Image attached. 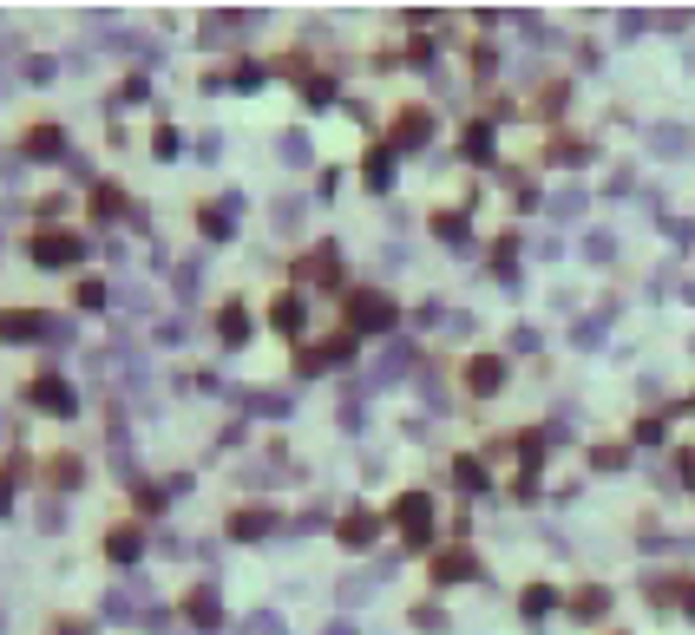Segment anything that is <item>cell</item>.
<instances>
[{
	"label": "cell",
	"instance_id": "cell-1",
	"mask_svg": "<svg viewBox=\"0 0 695 635\" xmlns=\"http://www.w3.org/2000/svg\"><path fill=\"white\" fill-rule=\"evenodd\" d=\"M426 131H433V119H426V112H401V119H394V144H401V151H413V144H426Z\"/></svg>",
	"mask_w": 695,
	"mask_h": 635
},
{
	"label": "cell",
	"instance_id": "cell-2",
	"mask_svg": "<svg viewBox=\"0 0 695 635\" xmlns=\"http://www.w3.org/2000/svg\"><path fill=\"white\" fill-rule=\"evenodd\" d=\"M348 308H355V321H361V328H387V321H394V308L380 302V295H368V289H361Z\"/></svg>",
	"mask_w": 695,
	"mask_h": 635
},
{
	"label": "cell",
	"instance_id": "cell-3",
	"mask_svg": "<svg viewBox=\"0 0 695 635\" xmlns=\"http://www.w3.org/2000/svg\"><path fill=\"white\" fill-rule=\"evenodd\" d=\"M466 387H472V393H499V387H505V360H472Z\"/></svg>",
	"mask_w": 695,
	"mask_h": 635
},
{
	"label": "cell",
	"instance_id": "cell-4",
	"mask_svg": "<svg viewBox=\"0 0 695 635\" xmlns=\"http://www.w3.org/2000/svg\"><path fill=\"white\" fill-rule=\"evenodd\" d=\"M650 151H656V158H683V151H689V131L656 125V131H650Z\"/></svg>",
	"mask_w": 695,
	"mask_h": 635
},
{
	"label": "cell",
	"instance_id": "cell-5",
	"mask_svg": "<svg viewBox=\"0 0 695 635\" xmlns=\"http://www.w3.org/2000/svg\"><path fill=\"white\" fill-rule=\"evenodd\" d=\"M217 334H223L230 347H243V341H250V308H243V302H230V308H223V328H217Z\"/></svg>",
	"mask_w": 695,
	"mask_h": 635
},
{
	"label": "cell",
	"instance_id": "cell-6",
	"mask_svg": "<svg viewBox=\"0 0 695 635\" xmlns=\"http://www.w3.org/2000/svg\"><path fill=\"white\" fill-rule=\"evenodd\" d=\"M276 328H283V334H289V341H295V334H302V328H308V308H302V302H295V295H283V302H276Z\"/></svg>",
	"mask_w": 695,
	"mask_h": 635
},
{
	"label": "cell",
	"instance_id": "cell-7",
	"mask_svg": "<svg viewBox=\"0 0 695 635\" xmlns=\"http://www.w3.org/2000/svg\"><path fill=\"white\" fill-rule=\"evenodd\" d=\"M33 399H40V407H46V413H73V393H66V387H59V380H53V374H46V380H40V387H33Z\"/></svg>",
	"mask_w": 695,
	"mask_h": 635
},
{
	"label": "cell",
	"instance_id": "cell-8",
	"mask_svg": "<svg viewBox=\"0 0 695 635\" xmlns=\"http://www.w3.org/2000/svg\"><path fill=\"white\" fill-rule=\"evenodd\" d=\"M73 256H79L73 236H46V243H33V262H73Z\"/></svg>",
	"mask_w": 695,
	"mask_h": 635
},
{
	"label": "cell",
	"instance_id": "cell-9",
	"mask_svg": "<svg viewBox=\"0 0 695 635\" xmlns=\"http://www.w3.org/2000/svg\"><path fill=\"white\" fill-rule=\"evenodd\" d=\"M551 216H558V223H577V216H584V190H577V183H571V190H558L551 197Z\"/></svg>",
	"mask_w": 695,
	"mask_h": 635
},
{
	"label": "cell",
	"instance_id": "cell-10",
	"mask_svg": "<svg viewBox=\"0 0 695 635\" xmlns=\"http://www.w3.org/2000/svg\"><path fill=\"white\" fill-rule=\"evenodd\" d=\"M243 635H289V623L276 609H256V616H243Z\"/></svg>",
	"mask_w": 695,
	"mask_h": 635
},
{
	"label": "cell",
	"instance_id": "cell-11",
	"mask_svg": "<svg viewBox=\"0 0 695 635\" xmlns=\"http://www.w3.org/2000/svg\"><path fill=\"white\" fill-rule=\"evenodd\" d=\"M341 544L348 550H368L374 544V517H348V524H341Z\"/></svg>",
	"mask_w": 695,
	"mask_h": 635
},
{
	"label": "cell",
	"instance_id": "cell-12",
	"mask_svg": "<svg viewBox=\"0 0 695 635\" xmlns=\"http://www.w3.org/2000/svg\"><path fill=\"white\" fill-rule=\"evenodd\" d=\"M302 197H276V229H302Z\"/></svg>",
	"mask_w": 695,
	"mask_h": 635
},
{
	"label": "cell",
	"instance_id": "cell-13",
	"mask_svg": "<svg viewBox=\"0 0 695 635\" xmlns=\"http://www.w3.org/2000/svg\"><path fill=\"white\" fill-rule=\"evenodd\" d=\"M440 243H453V249H472V229L459 223V216H440Z\"/></svg>",
	"mask_w": 695,
	"mask_h": 635
},
{
	"label": "cell",
	"instance_id": "cell-14",
	"mask_svg": "<svg viewBox=\"0 0 695 635\" xmlns=\"http://www.w3.org/2000/svg\"><path fill=\"white\" fill-rule=\"evenodd\" d=\"M230 530H237V538H256V530H269V511H237Z\"/></svg>",
	"mask_w": 695,
	"mask_h": 635
},
{
	"label": "cell",
	"instance_id": "cell-15",
	"mask_svg": "<svg viewBox=\"0 0 695 635\" xmlns=\"http://www.w3.org/2000/svg\"><path fill=\"white\" fill-rule=\"evenodd\" d=\"M368 596H374V577H348L341 583V603H368Z\"/></svg>",
	"mask_w": 695,
	"mask_h": 635
},
{
	"label": "cell",
	"instance_id": "cell-16",
	"mask_svg": "<svg viewBox=\"0 0 695 635\" xmlns=\"http://www.w3.org/2000/svg\"><path fill=\"white\" fill-rule=\"evenodd\" d=\"M204 289V262H184V269H177V295H197Z\"/></svg>",
	"mask_w": 695,
	"mask_h": 635
},
{
	"label": "cell",
	"instance_id": "cell-17",
	"mask_svg": "<svg viewBox=\"0 0 695 635\" xmlns=\"http://www.w3.org/2000/svg\"><path fill=\"white\" fill-rule=\"evenodd\" d=\"M191 616H197V623H217V596L197 590V596H191Z\"/></svg>",
	"mask_w": 695,
	"mask_h": 635
},
{
	"label": "cell",
	"instance_id": "cell-18",
	"mask_svg": "<svg viewBox=\"0 0 695 635\" xmlns=\"http://www.w3.org/2000/svg\"><path fill=\"white\" fill-rule=\"evenodd\" d=\"M112 557L131 563V557H138V538H131V530H112Z\"/></svg>",
	"mask_w": 695,
	"mask_h": 635
},
{
	"label": "cell",
	"instance_id": "cell-19",
	"mask_svg": "<svg viewBox=\"0 0 695 635\" xmlns=\"http://www.w3.org/2000/svg\"><path fill=\"white\" fill-rule=\"evenodd\" d=\"M283 158L289 164H308V138H302V131H289V138H283Z\"/></svg>",
	"mask_w": 695,
	"mask_h": 635
},
{
	"label": "cell",
	"instance_id": "cell-20",
	"mask_svg": "<svg viewBox=\"0 0 695 635\" xmlns=\"http://www.w3.org/2000/svg\"><path fill=\"white\" fill-rule=\"evenodd\" d=\"M27 151H40V158H53V151H59V131H33V138H27Z\"/></svg>",
	"mask_w": 695,
	"mask_h": 635
},
{
	"label": "cell",
	"instance_id": "cell-21",
	"mask_svg": "<svg viewBox=\"0 0 695 635\" xmlns=\"http://www.w3.org/2000/svg\"><path fill=\"white\" fill-rule=\"evenodd\" d=\"M610 249H617L610 236H590V243H584V256H590V262H610Z\"/></svg>",
	"mask_w": 695,
	"mask_h": 635
},
{
	"label": "cell",
	"instance_id": "cell-22",
	"mask_svg": "<svg viewBox=\"0 0 695 635\" xmlns=\"http://www.w3.org/2000/svg\"><path fill=\"white\" fill-rule=\"evenodd\" d=\"M328 635H355V623H328Z\"/></svg>",
	"mask_w": 695,
	"mask_h": 635
},
{
	"label": "cell",
	"instance_id": "cell-23",
	"mask_svg": "<svg viewBox=\"0 0 695 635\" xmlns=\"http://www.w3.org/2000/svg\"><path fill=\"white\" fill-rule=\"evenodd\" d=\"M689 616H695V596H689Z\"/></svg>",
	"mask_w": 695,
	"mask_h": 635
}]
</instances>
